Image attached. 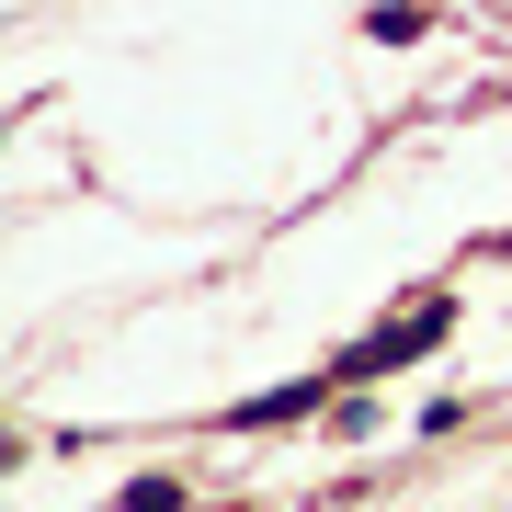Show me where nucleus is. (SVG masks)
Returning <instances> with one entry per match:
<instances>
[{"mask_svg":"<svg viewBox=\"0 0 512 512\" xmlns=\"http://www.w3.org/2000/svg\"><path fill=\"white\" fill-rule=\"evenodd\" d=\"M444 319H456L444 296H410V319L387 330V342H365V353H353V376H376V365H410V353H433V342H444Z\"/></svg>","mask_w":512,"mask_h":512,"instance_id":"1","label":"nucleus"},{"mask_svg":"<svg viewBox=\"0 0 512 512\" xmlns=\"http://www.w3.org/2000/svg\"><path fill=\"white\" fill-rule=\"evenodd\" d=\"M319 399H330V387H319V376H296V387H274V399H239L228 421H239V433H262V421H308Z\"/></svg>","mask_w":512,"mask_h":512,"instance_id":"2","label":"nucleus"},{"mask_svg":"<svg viewBox=\"0 0 512 512\" xmlns=\"http://www.w3.org/2000/svg\"><path fill=\"white\" fill-rule=\"evenodd\" d=\"M365 35H376V46H421V35H433V23H421L410 0H376V12H365Z\"/></svg>","mask_w":512,"mask_h":512,"instance_id":"3","label":"nucleus"},{"mask_svg":"<svg viewBox=\"0 0 512 512\" xmlns=\"http://www.w3.org/2000/svg\"><path fill=\"white\" fill-rule=\"evenodd\" d=\"M126 512H183V478H137V490H126Z\"/></svg>","mask_w":512,"mask_h":512,"instance_id":"4","label":"nucleus"}]
</instances>
